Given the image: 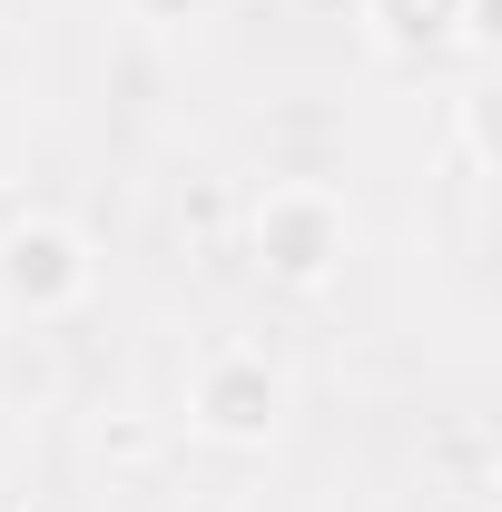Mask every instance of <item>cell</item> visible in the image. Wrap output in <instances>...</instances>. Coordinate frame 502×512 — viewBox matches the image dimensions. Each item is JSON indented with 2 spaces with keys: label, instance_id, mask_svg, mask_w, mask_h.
Wrapping results in <instances>:
<instances>
[{
  "label": "cell",
  "instance_id": "6da1fadb",
  "mask_svg": "<svg viewBox=\"0 0 502 512\" xmlns=\"http://www.w3.org/2000/svg\"><path fill=\"white\" fill-rule=\"evenodd\" d=\"M256 266L276 276V286H325L335 276V256H345V207L306 178H286V188L256 197Z\"/></svg>",
  "mask_w": 502,
  "mask_h": 512
},
{
  "label": "cell",
  "instance_id": "7a4b0ae2",
  "mask_svg": "<svg viewBox=\"0 0 502 512\" xmlns=\"http://www.w3.org/2000/svg\"><path fill=\"white\" fill-rule=\"evenodd\" d=\"M89 296V247L60 217H20L0 227V306L10 316H69Z\"/></svg>",
  "mask_w": 502,
  "mask_h": 512
},
{
  "label": "cell",
  "instance_id": "3957f363",
  "mask_svg": "<svg viewBox=\"0 0 502 512\" xmlns=\"http://www.w3.org/2000/svg\"><path fill=\"white\" fill-rule=\"evenodd\" d=\"M188 414H197V434H217V444H266L276 414H286V384H276L266 355L217 345V355L197 365V384H188Z\"/></svg>",
  "mask_w": 502,
  "mask_h": 512
},
{
  "label": "cell",
  "instance_id": "277c9868",
  "mask_svg": "<svg viewBox=\"0 0 502 512\" xmlns=\"http://www.w3.org/2000/svg\"><path fill=\"white\" fill-rule=\"evenodd\" d=\"M365 10H375V40L394 60H434L463 40V0H365Z\"/></svg>",
  "mask_w": 502,
  "mask_h": 512
},
{
  "label": "cell",
  "instance_id": "5b68a950",
  "mask_svg": "<svg viewBox=\"0 0 502 512\" xmlns=\"http://www.w3.org/2000/svg\"><path fill=\"white\" fill-rule=\"evenodd\" d=\"M128 10H138L148 30H178V20H197V10H207V0H128Z\"/></svg>",
  "mask_w": 502,
  "mask_h": 512
}]
</instances>
